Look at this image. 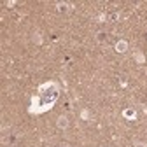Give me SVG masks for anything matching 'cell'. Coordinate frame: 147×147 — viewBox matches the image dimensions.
I'll return each mask as SVG.
<instances>
[{"label": "cell", "mask_w": 147, "mask_h": 147, "mask_svg": "<svg viewBox=\"0 0 147 147\" xmlns=\"http://www.w3.org/2000/svg\"><path fill=\"white\" fill-rule=\"evenodd\" d=\"M56 126L60 128V130H67V128H68V119H67V116H58Z\"/></svg>", "instance_id": "cell-3"}, {"label": "cell", "mask_w": 147, "mask_h": 147, "mask_svg": "<svg viewBox=\"0 0 147 147\" xmlns=\"http://www.w3.org/2000/svg\"><path fill=\"white\" fill-rule=\"evenodd\" d=\"M89 117V112H88V110H82V119H88Z\"/></svg>", "instance_id": "cell-10"}, {"label": "cell", "mask_w": 147, "mask_h": 147, "mask_svg": "<svg viewBox=\"0 0 147 147\" xmlns=\"http://www.w3.org/2000/svg\"><path fill=\"white\" fill-rule=\"evenodd\" d=\"M33 42H35V44H42V37H40L39 33H35V35H33Z\"/></svg>", "instance_id": "cell-6"}, {"label": "cell", "mask_w": 147, "mask_h": 147, "mask_svg": "<svg viewBox=\"0 0 147 147\" xmlns=\"http://www.w3.org/2000/svg\"><path fill=\"white\" fill-rule=\"evenodd\" d=\"M137 61L138 63H144V54L142 53H137Z\"/></svg>", "instance_id": "cell-7"}, {"label": "cell", "mask_w": 147, "mask_h": 147, "mask_svg": "<svg viewBox=\"0 0 147 147\" xmlns=\"http://www.w3.org/2000/svg\"><path fill=\"white\" fill-rule=\"evenodd\" d=\"M58 147H70V145H68V144H60Z\"/></svg>", "instance_id": "cell-12"}, {"label": "cell", "mask_w": 147, "mask_h": 147, "mask_svg": "<svg viewBox=\"0 0 147 147\" xmlns=\"http://www.w3.org/2000/svg\"><path fill=\"white\" fill-rule=\"evenodd\" d=\"M5 5H7V7H14V5H16V2H7Z\"/></svg>", "instance_id": "cell-11"}, {"label": "cell", "mask_w": 147, "mask_h": 147, "mask_svg": "<svg viewBox=\"0 0 147 147\" xmlns=\"http://www.w3.org/2000/svg\"><path fill=\"white\" fill-rule=\"evenodd\" d=\"M133 147H147V144H144V142H135Z\"/></svg>", "instance_id": "cell-8"}, {"label": "cell", "mask_w": 147, "mask_h": 147, "mask_svg": "<svg viewBox=\"0 0 147 147\" xmlns=\"http://www.w3.org/2000/svg\"><path fill=\"white\" fill-rule=\"evenodd\" d=\"M123 116L126 117V119H130V121H135V117H137V112L133 109H126L124 112H123Z\"/></svg>", "instance_id": "cell-4"}, {"label": "cell", "mask_w": 147, "mask_h": 147, "mask_svg": "<svg viewBox=\"0 0 147 147\" xmlns=\"http://www.w3.org/2000/svg\"><path fill=\"white\" fill-rule=\"evenodd\" d=\"M114 51H116V53H119V54H124V53L128 51V42H126V40H123V39H121V40H117V42H116V46H114Z\"/></svg>", "instance_id": "cell-1"}, {"label": "cell", "mask_w": 147, "mask_h": 147, "mask_svg": "<svg viewBox=\"0 0 147 147\" xmlns=\"http://www.w3.org/2000/svg\"><path fill=\"white\" fill-rule=\"evenodd\" d=\"M105 20H107V14H100L98 16V21H105Z\"/></svg>", "instance_id": "cell-9"}, {"label": "cell", "mask_w": 147, "mask_h": 147, "mask_svg": "<svg viewBox=\"0 0 147 147\" xmlns=\"http://www.w3.org/2000/svg\"><path fill=\"white\" fill-rule=\"evenodd\" d=\"M105 37H107L105 32H98V33H96V40H98V42H103V40H105Z\"/></svg>", "instance_id": "cell-5"}, {"label": "cell", "mask_w": 147, "mask_h": 147, "mask_svg": "<svg viewBox=\"0 0 147 147\" xmlns=\"http://www.w3.org/2000/svg\"><path fill=\"white\" fill-rule=\"evenodd\" d=\"M72 4H68V2H58L56 4V9H58V12H70L72 11Z\"/></svg>", "instance_id": "cell-2"}]
</instances>
